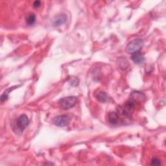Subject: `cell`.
Returning a JSON list of instances; mask_svg holds the SVG:
<instances>
[{
  "label": "cell",
  "instance_id": "cell-1",
  "mask_svg": "<svg viewBox=\"0 0 166 166\" xmlns=\"http://www.w3.org/2000/svg\"><path fill=\"white\" fill-rule=\"evenodd\" d=\"M29 123V120L26 115L23 114L20 115L16 121V123L13 127L14 132L17 134H22L23 131L28 127Z\"/></svg>",
  "mask_w": 166,
  "mask_h": 166
},
{
  "label": "cell",
  "instance_id": "cell-2",
  "mask_svg": "<svg viewBox=\"0 0 166 166\" xmlns=\"http://www.w3.org/2000/svg\"><path fill=\"white\" fill-rule=\"evenodd\" d=\"M144 41L141 38H136L130 41L127 44L125 51L129 54H133L137 52H139L141 49L143 48Z\"/></svg>",
  "mask_w": 166,
  "mask_h": 166
},
{
  "label": "cell",
  "instance_id": "cell-3",
  "mask_svg": "<svg viewBox=\"0 0 166 166\" xmlns=\"http://www.w3.org/2000/svg\"><path fill=\"white\" fill-rule=\"evenodd\" d=\"M77 102V97L76 96H69L62 98L59 102L61 109L67 110L76 105Z\"/></svg>",
  "mask_w": 166,
  "mask_h": 166
},
{
  "label": "cell",
  "instance_id": "cell-4",
  "mask_svg": "<svg viewBox=\"0 0 166 166\" xmlns=\"http://www.w3.org/2000/svg\"><path fill=\"white\" fill-rule=\"evenodd\" d=\"M70 118L68 115H58L53 120V123L55 125L60 127H64L67 126L69 124Z\"/></svg>",
  "mask_w": 166,
  "mask_h": 166
},
{
  "label": "cell",
  "instance_id": "cell-5",
  "mask_svg": "<svg viewBox=\"0 0 166 166\" xmlns=\"http://www.w3.org/2000/svg\"><path fill=\"white\" fill-rule=\"evenodd\" d=\"M129 99L134 103H139L145 101V95L142 92H140L139 91H135L130 94Z\"/></svg>",
  "mask_w": 166,
  "mask_h": 166
},
{
  "label": "cell",
  "instance_id": "cell-6",
  "mask_svg": "<svg viewBox=\"0 0 166 166\" xmlns=\"http://www.w3.org/2000/svg\"><path fill=\"white\" fill-rule=\"evenodd\" d=\"M67 21V16L66 14H61L56 16L53 20V25L55 27L60 26Z\"/></svg>",
  "mask_w": 166,
  "mask_h": 166
},
{
  "label": "cell",
  "instance_id": "cell-7",
  "mask_svg": "<svg viewBox=\"0 0 166 166\" xmlns=\"http://www.w3.org/2000/svg\"><path fill=\"white\" fill-rule=\"evenodd\" d=\"M131 59H132V61H133L136 64H142L145 60L144 55L142 53H141L140 52H137V53L132 54Z\"/></svg>",
  "mask_w": 166,
  "mask_h": 166
},
{
  "label": "cell",
  "instance_id": "cell-8",
  "mask_svg": "<svg viewBox=\"0 0 166 166\" xmlns=\"http://www.w3.org/2000/svg\"><path fill=\"white\" fill-rule=\"evenodd\" d=\"M95 96L97 100L101 103H106L109 100V96L106 92H103V91H99L97 94H95Z\"/></svg>",
  "mask_w": 166,
  "mask_h": 166
},
{
  "label": "cell",
  "instance_id": "cell-9",
  "mask_svg": "<svg viewBox=\"0 0 166 166\" xmlns=\"http://www.w3.org/2000/svg\"><path fill=\"white\" fill-rule=\"evenodd\" d=\"M109 123L113 125L118 124L119 121V116L118 114L115 112H112L109 114Z\"/></svg>",
  "mask_w": 166,
  "mask_h": 166
},
{
  "label": "cell",
  "instance_id": "cell-10",
  "mask_svg": "<svg viewBox=\"0 0 166 166\" xmlns=\"http://www.w3.org/2000/svg\"><path fill=\"white\" fill-rule=\"evenodd\" d=\"M26 21L28 26H32L36 22V16L35 14L30 13L27 15L26 18Z\"/></svg>",
  "mask_w": 166,
  "mask_h": 166
},
{
  "label": "cell",
  "instance_id": "cell-11",
  "mask_svg": "<svg viewBox=\"0 0 166 166\" xmlns=\"http://www.w3.org/2000/svg\"><path fill=\"white\" fill-rule=\"evenodd\" d=\"M15 87H16V86H14V87H12V88H10L9 89H7L5 91V92L2 94V95L1 96V101L2 102H3V101H5L7 100L8 97H9V94L11 92L12 90H13L14 89V88H15Z\"/></svg>",
  "mask_w": 166,
  "mask_h": 166
},
{
  "label": "cell",
  "instance_id": "cell-12",
  "mask_svg": "<svg viewBox=\"0 0 166 166\" xmlns=\"http://www.w3.org/2000/svg\"><path fill=\"white\" fill-rule=\"evenodd\" d=\"M151 165H160L161 162L159 159H157V158H153V159H152V160L151 161Z\"/></svg>",
  "mask_w": 166,
  "mask_h": 166
},
{
  "label": "cell",
  "instance_id": "cell-13",
  "mask_svg": "<svg viewBox=\"0 0 166 166\" xmlns=\"http://www.w3.org/2000/svg\"><path fill=\"white\" fill-rule=\"evenodd\" d=\"M70 82L72 86H76L79 84V79L76 77H71L70 79Z\"/></svg>",
  "mask_w": 166,
  "mask_h": 166
},
{
  "label": "cell",
  "instance_id": "cell-14",
  "mask_svg": "<svg viewBox=\"0 0 166 166\" xmlns=\"http://www.w3.org/2000/svg\"><path fill=\"white\" fill-rule=\"evenodd\" d=\"M41 6V2L40 1H35L33 3V7L35 8H38Z\"/></svg>",
  "mask_w": 166,
  "mask_h": 166
}]
</instances>
